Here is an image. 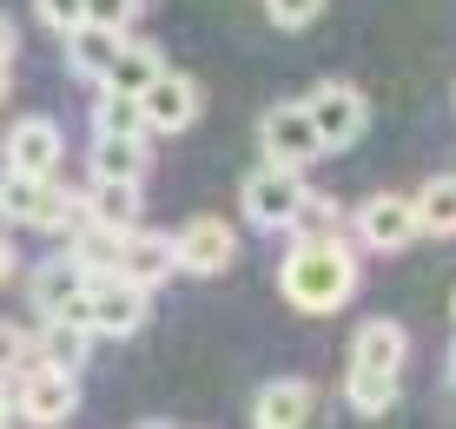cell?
Listing matches in <instances>:
<instances>
[{
	"mask_svg": "<svg viewBox=\"0 0 456 429\" xmlns=\"http://www.w3.org/2000/svg\"><path fill=\"white\" fill-rule=\"evenodd\" d=\"M403 351H411L403 324H390V317H370V324L357 330V344H351V363H370V370H403Z\"/></svg>",
	"mask_w": 456,
	"mask_h": 429,
	"instance_id": "e0dca14e",
	"label": "cell"
},
{
	"mask_svg": "<svg viewBox=\"0 0 456 429\" xmlns=\"http://www.w3.org/2000/svg\"><path fill=\"white\" fill-rule=\"evenodd\" d=\"M172 271H179V258H172V238H159V231H126L119 238V278H133V284H166Z\"/></svg>",
	"mask_w": 456,
	"mask_h": 429,
	"instance_id": "7c38bea8",
	"label": "cell"
},
{
	"mask_svg": "<svg viewBox=\"0 0 456 429\" xmlns=\"http://www.w3.org/2000/svg\"><path fill=\"white\" fill-rule=\"evenodd\" d=\"M311 403H318V396H311L305 376H278V384L258 390V403H251V423H258V429H297V423L311 417Z\"/></svg>",
	"mask_w": 456,
	"mask_h": 429,
	"instance_id": "4fadbf2b",
	"label": "cell"
},
{
	"mask_svg": "<svg viewBox=\"0 0 456 429\" xmlns=\"http://www.w3.org/2000/svg\"><path fill=\"white\" fill-rule=\"evenodd\" d=\"M60 152H67V146H60V125L53 119H20V125H13V133H7V166H20V172H40V179H60Z\"/></svg>",
	"mask_w": 456,
	"mask_h": 429,
	"instance_id": "8fae6325",
	"label": "cell"
},
{
	"mask_svg": "<svg viewBox=\"0 0 456 429\" xmlns=\"http://www.w3.org/2000/svg\"><path fill=\"white\" fill-rule=\"evenodd\" d=\"M159 67H166V60L152 53V46H126V40H119L113 67L100 73V86H113V93H139V86H146V79L159 73Z\"/></svg>",
	"mask_w": 456,
	"mask_h": 429,
	"instance_id": "cb8c5ba5",
	"label": "cell"
},
{
	"mask_svg": "<svg viewBox=\"0 0 456 429\" xmlns=\"http://www.w3.org/2000/svg\"><path fill=\"white\" fill-rule=\"evenodd\" d=\"M344 396H351L357 417H384V409L397 403V370H370V363H351V376H344Z\"/></svg>",
	"mask_w": 456,
	"mask_h": 429,
	"instance_id": "d6986e66",
	"label": "cell"
},
{
	"mask_svg": "<svg viewBox=\"0 0 456 429\" xmlns=\"http://www.w3.org/2000/svg\"><path fill=\"white\" fill-rule=\"evenodd\" d=\"M411 205H417V231L450 238V231H456V172H444V179H423V192H417Z\"/></svg>",
	"mask_w": 456,
	"mask_h": 429,
	"instance_id": "44dd1931",
	"label": "cell"
},
{
	"mask_svg": "<svg viewBox=\"0 0 456 429\" xmlns=\"http://www.w3.org/2000/svg\"><path fill=\"white\" fill-rule=\"evenodd\" d=\"M338 225H344V212L331 198H318V192H305V205L291 212V225L285 231H297V238H338Z\"/></svg>",
	"mask_w": 456,
	"mask_h": 429,
	"instance_id": "d4e9b609",
	"label": "cell"
},
{
	"mask_svg": "<svg viewBox=\"0 0 456 429\" xmlns=\"http://www.w3.org/2000/svg\"><path fill=\"white\" fill-rule=\"evenodd\" d=\"M305 119L318 125L324 152H344V146H357V133H364L370 106H364V93H357L351 79H324V86L305 100Z\"/></svg>",
	"mask_w": 456,
	"mask_h": 429,
	"instance_id": "3957f363",
	"label": "cell"
},
{
	"mask_svg": "<svg viewBox=\"0 0 456 429\" xmlns=\"http://www.w3.org/2000/svg\"><path fill=\"white\" fill-rule=\"evenodd\" d=\"M450 376H456V357H450Z\"/></svg>",
	"mask_w": 456,
	"mask_h": 429,
	"instance_id": "d6a6232c",
	"label": "cell"
},
{
	"mask_svg": "<svg viewBox=\"0 0 456 429\" xmlns=\"http://www.w3.org/2000/svg\"><path fill=\"white\" fill-rule=\"evenodd\" d=\"M40 7V20L53 27V34H73V27L86 20V0H34Z\"/></svg>",
	"mask_w": 456,
	"mask_h": 429,
	"instance_id": "83f0119b",
	"label": "cell"
},
{
	"mask_svg": "<svg viewBox=\"0 0 456 429\" xmlns=\"http://www.w3.org/2000/svg\"><path fill=\"white\" fill-rule=\"evenodd\" d=\"M0 423H7V384H0Z\"/></svg>",
	"mask_w": 456,
	"mask_h": 429,
	"instance_id": "1f68e13d",
	"label": "cell"
},
{
	"mask_svg": "<svg viewBox=\"0 0 456 429\" xmlns=\"http://www.w3.org/2000/svg\"><path fill=\"white\" fill-rule=\"evenodd\" d=\"M119 238L113 225H100V218H80L73 225V258L86 264V271H119Z\"/></svg>",
	"mask_w": 456,
	"mask_h": 429,
	"instance_id": "603a6c76",
	"label": "cell"
},
{
	"mask_svg": "<svg viewBox=\"0 0 456 429\" xmlns=\"http://www.w3.org/2000/svg\"><path fill=\"white\" fill-rule=\"evenodd\" d=\"M80 324L93 337H133L146 324V284L119 278V271H93L80 297Z\"/></svg>",
	"mask_w": 456,
	"mask_h": 429,
	"instance_id": "7a4b0ae2",
	"label": "cell"
},
{
	"mask_svg": "<svg viewBox=\"0 0 456 429\" xmlns=\"http://www.w3.org/2000/svg\"><path fill=\"white\" fill-rule=\"evenodd\" d=\"M46 192H53V179L7 166V172H0V218H7V225H34L40 205H46Z\"/></svg>",
	"mask_w": 456,
	"mask_h": 429,
	"instance_id": "9a60e30c",
	"label": "cell"
},
{
	"mask_svg": "<svg viewBox=\"0 0 456 429\" xmlns=\"http://www.w3.org/2000/svg\"><path fill=\"white\" fill-rule=\"evenodd\" d=\"M258 146L272 166H297L305 172L311 158H324V139H318V125L305 119V106H272V113L258 119Z\"/></svg>",
	"mask_w": 456,
	"mask_h": 429,
	"instance_id": "5b68a950",
	"label": "cell"
},
{
	"mask_svg": "<svg viewBox=\"0 0 456 429\" xmlns=\"http://www.w3.org/2000/svg\"><path fill=\"white\" fill-rule=\"evenodd\" d=\"M20 409L27 423H67L80 409V390H73V370H53V363H27V384H20Z\"/></svg>",
	"mask_w": 456,
	"mask_h": 429,
	"instance_id": "9c48e42d",
	"label": "cell"
},
{
	"mask_svg": "<svg viewBox=\"0 0 456 429\" xmlns=\"http://www.w3.org/2000/svg\"><path fill=\"white\" fill-rule=\"evenodd\" d=\"M13 278V245H7V231H0V284Z\"/></svg>",
	"mask_w": 456,
	"mask_h": 429,
	"instance_id": "4dcf8cb0",
	"label": "cell"
},
{
	"mask_svg": "<svg viewBox=\"0 0 456 429\" xmlns=\"http://www.w3.org/2000/svg\"><path fill=\"white\" fill-rule=\"evenodd\" d=\"M113 53H119V34H113V27L80 20V27L67 34V67L80 73V79H100L106 67H113Z\"/></svg>",
	"mask_w": 456,
	"mask_h": 429,
	"instance_id": "ac0fdd59",
	"label": "cell"
},
{
	"mask_svg": "<svg viewBox=\"0 0 456 429\" xmlns=\"http://www.w3.org/2000/svg\"><path fill=\"white\" fill-rule=\"evenodd\" d=\"M86 218H100V225H113V231H133L139 225V179H93Z\"/></svg>",
	"mask_w": 456,
	"mask_h": 429,
	"instance_id": "2e32d148",
	"label": "cell"
},
{
	"mask_svg": "<svg viewBox=\"0 0 456 429\" xmlns=\"http://www.w3.org/2000/svg\"><path fill=\"white\" fill-rule=\"evenodd\" d=\"M139 113H146V133H185V125L199 119V86L185 73H152L146 86H139Z\"/></svg>",
	"mask_w": 456,
	"mask_h": 429,
	"instance_id": "52a82bcc",
	"label": "cell"
},
{
	"mask_svg": "<svg viewBox=\"0 0 456 429\" xmlns=\"http://www.w3.org/2000/svg\"><path fill=\"white\" fill-rule=\"evenodd\" d=\"M139 172H146V146L139 139L93 133V179H139Z\"/></svg>",
	"mask_w": 456,
	"mask_h": 429,
	"instance_id": "7402d4cb",
	"label": "cell"
},
{
	"mask_svg": "<svg viewBox=\"0 0 456 429\" xmlns=\"http://www.w3.org/2000/svg\"><path fill=\"white\" fill-rule=\"evenodd\" d=\"M278 291H285L291 311H311V317H331L344 297L357 291V258L338 245V238H297L285 271H278Z\"/></svg>",
	"mask_w": 456,
	"mask_h": 429,
	"instance_id": "6da1fadb",
	"label": "cell"
},
{
	"mask_svg": "<svg viewBox=\"0 0 456 429\" xmlns=\"http://www.w3.org/2000/svg\"><path fill=\"white\" fill-rule=\"evenodd\" d=\"M86 278H93V271L73 258V251H67V258H46L40 271H34V284H27V291H34V311H40V317H80Z\"/></svg>",
	"mask_w": 456,
	"mask_h": 429,
	"instance_id": "30bf717a",
	"label": "cell"
},
{
	"mask_svg": "<svg viewBox=\"0 0 456 429\" xmlns=\"http://www.w3.org/2000/svg\"><path fill=\"white\" fill-rule=\"evenodd\" d=\"M265 13H272L278 27H311L324 13V0H265Z\"/></svg>",
	"mask_w": 456,
	"mask_h": 429,
	"instance_id": "f1b7e54d",
	"label": "cell"
},
{
	"mask_svg": "<svg viewBox=\"0 0 456 429\" xmlns=\"http://www.w3.org/2000/svg\"><path fill=\"white\" fill-rule=\"evenodd\" d=\"M133 13H139V0H86V20L93 27H113V34H126Z\"/></svg>",
	"mask_w": 456,
	"mask_h": 429,
	"instance_id": "f546056e",
	"label": "cell"
},
{
	"mask_svg": "<svg viewBox=\"0 0 456 429\" xmlns=\"http://www.w3.org/2000/svg\"><path fill=\"white\" fill-rule=\"evenodd\" d=\"M80 218H86V198H73L67 185H53V192H46V205H40V218H34V225H40V231H73V225H80Z\"/></svg>",
	"mask_w": 456,
	"mask_h": 429,
	"instance_id": "484cf974",
	"label": "cell"
},
{
	"mask_svg": "<svg viewBox=\"0 0 456 429\" xmlns=\"http://www.w3.org/2000/svg\"><path fill=\"white\" fill-rule=\"evenodd\" d=\"M86 351H93V330L80 317H46L34 337V363H53V370H80Z\"/></svg>",
	"mask_w": 456,
	"mask_h": 429,
	"instance_id": "5bb4252c",
	"label": "cell"
},
{
	"mask_svg": "<svg viewBox=\"0 0 456 429\" xmlns=\"http://www.w3.org/2000/svg\"><path fill=\"white\" fill-rule=\"evenodd\" d=\"M357 238H364L370 251H403L417 238V205L403 192H370L357 205Z\"/></svg>",
	"mask_w": 456,
	"mask_h": 429,
	"instance_id": "ba28073f",
	"label": "cell"
},
{
	"mask_svg": "<svg viewBox=\"0 0 456 429\" xmlns=\"http://www.w3.org/2000/svg\"><path fill=\"white\" fill-rule=\"evenodd\" d=\"M239 205H245L251 225L285 231V225H291V212L305 205V172H297V166H272V158H265V172H251V179H245Z\"/></svg>",
	"mask_w": 456,
	"mask_h": 429,
	"instance_id": "277c9868",
	"label": "cell"
},
{
	"mask_svg": "<svg viewBox=\"0 0 456 429\" xmlns=\"http://www.w3.org/2000/svg\"><path fill=\"white\" fill-rule=\"evenodd\" d=\"M34 363V344H27V330H13V324H0V376H13V370H27Z\"/></svg>",
	"mask_w": 456,
	"mask_h": 429,
	"instance_id": "4316f807",
	"label": "cell"
},
{
	"mask_svg": "<svg viewBox=\"0 0 456 429\" xmlns=\"http://www.w3.org/2000/svg\"><path fill=\"white\" fill-rule=\"evenodd\" d=\"M172 258H179V271H192V278H218L232 258H239V231H232L225 218H192V225L172 238Z\"/></svg>",
	"mask_w": 456,
	"mask_h": 429,
	"instance_id": "8992f818",
	"label": "cell"
},
{
	"mask_svg": "<svg viewBox=\"0 0 456 429\" xmlns=\"http://www.w3.org/2000/svg\"><path fill=\"white\" fill-rule=\"evenodd\" d=\"M93 133L146 139V113H139V93H113V86H106L100 100H93Z\"/></svg>",
	"mask_w": 456,
	"mask_h": 429,
	"instance_id": "ffe728a7",
	"label": "cell"
}]
</instances>
